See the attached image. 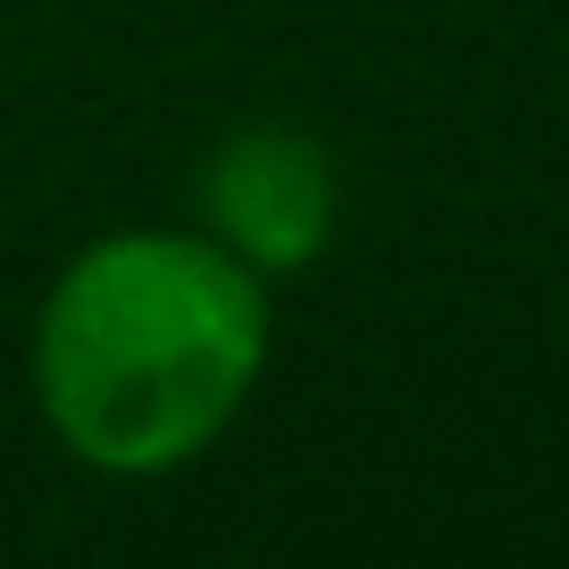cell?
Listing matches in <instances>:
<instances>
[{
  "instance_id": "2",
  "label": "cell",
  "mask_w": 569,
  "mask_h": 569,
  "mask_svg": "<svg viewBox=\"0 0 569 569\" xmlns=\"http://www.w3.org/2000/svg\"><path fill=\"white\" fill-rule=\"evenodd\" d=\"M201 234L251 277H293L336 243V160L302 126H243L193 177Z\"/></svg>"
},
{
  "instance_id": "1",
  "label": "cell",
  "mask_w": 569,
  "mask_h": 569,
  "mask_svg": "<svg viewBox=\"0 0 569 569\" xmlns=\"http://www.w3.org/2000/svg\"><path fill=\"white\" fill-rule=\"evenodd\" d=\"M260 277L210 234H101L34 327L42 419L109 478H160L210 452L260 386Z\"/></svg>"
}]
</instances>
